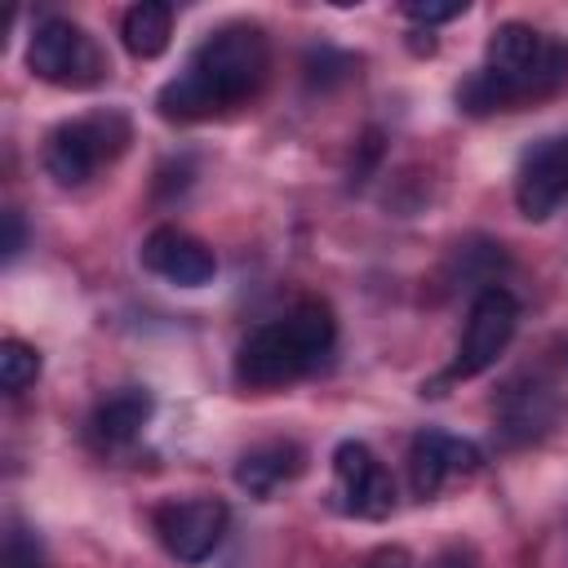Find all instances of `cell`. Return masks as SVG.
Returning <instances> with one entry per match:
<instances>
[{"label": "cell", "instance_id": "7", "mask_svg": "<svg viewBox=\"0 0 568 568\" xmlns=\"http://www.w3.org/2000/svg\"><path fill=\"white\" fill-rule=\"evenodd\" d=\"M226 501L217 497H186V501H164L155 510V532L164 541V550L178 559V564H204L222 532H226Z\"/></svg>", "mask_w": 568, "mask_h": 568}, {"label": "cell", "instance_id": "11", "mask_svg": "<svg viewBox=\"0 0 568 568\" xmlns=\"http://www.w3.org/2000/svg\"><path fill=\"white\" fill-rule=\"evenodd\" d=\"M142 266L178 288H200L217 275V257L204 240L178 231V226H155L146 240H142Z\"/></svg>", "mask_w": 568, "mask_h": 568}, {"label": "cell", "instance_id": "3", "mask_svg": "<svg viewBox=\"0 0 568 568\" xmlns=\"http://www.w3.org/2000/svg\"><path fill=\"white\" fill-rule=\"evenodd\" d=\"M337 342L333 311L324 302H302L284 320L253 328L235 351V382L248 390H275L315 373Z\"/></svg>", "mask_w": 568, "mask_h": 568}, {"label": "cell", "instance_id": "6", "mask_svg": "<svg viewBox=\"0 0 568 568\" xmlns=\"http://www.w3.org/2000/svg\"><path fill=\"white\" fill-rule=\"evenodd\" d=\"M515 328H519V302L497 284L479 288L466 311V328H462L448 377H479L484 368H493L497 355L510 346Z\"/></svg>", "mask_w": 568, "mask_h": 568}, {"label": "cell", "instance_id": "2", "mask_svg": "<svg viewBox=\"0 0 568 568\" xmlns=\"http://www.w3.org/2000/svg\"><path fill=\"white\" fill-rule=\"evenodd\" d=\"M568 84V44L528 22H501L484 44V67L457 84V106L470 115L510 111L519 102L550 98Z\"/></svg>", "mask_w": 568, "mask_h": 568}, {"label": "cell", "instance_id": "12", "mask_svg": "<svg viewBox=\"0 0 568 568\" xmlns=\"http://www.w3.org/2000/svg\"><path fill=\"white\" fill-rule=\"evenodd\" d=\"M293 475H302V448H297L293 439L253 444V448L235 462V484H240L248 497H266V493H275L280 484H288Z\"/></svg>", "mask_w": 568, "mask_h": 568}, {"label": "cell", "instance_id": "20", "mask_svg": "<svg viewBox=\"0 0 568 568\" xmlns=\"http://www.w3.org/2000/svg\"><path fill=\"white\" fill-rule=\"evenodd\" d=\"M430 568H470V555H462V550H444Z\"/></svg>", "mask_w": 568, "mask_h": 568}, {"label": "cell", "instance_id": "19", "mask_svg": "<svg viewBox=\"0 0 568 568\" xmlns=\"http://www.w3.org/2000/svg\"><path fill=\"white\" fill-rule=\"evenodd\" d=\"M22 240H27L22 213H18V209H4V257H18V253H22Z\"/></svg>", "mask_w": 568, "mask_h": 568}, {"label": "cell", "instance_id": "10", "mask_svg": "<svg viewBox=\"0 0 568 568\" xmlns=\"http://www.w3.org/2000/svg\"><path fill=\"white\" fill-rule=\"evenodd\" d=\"M479 466H484V453L470 439L448 435V430H422L408 444V484H413V493L422 501L435 497L448 479L475 475Z\"/></svg>", "mask_w": 568, "mask_h": 568}, {"label": "cell", "instance_id": "16", "mask_svg": "<svg viewBox=\"0 0 568 568\" xmlns=\"http://www.w3.org/2000/svg\"><path fill=\"white\" fill-rule=\"evenodd\" d=\"M4 568H44V550L27 528H9L4 537Z\"/></svg>", "mask_w": 568, "mask_h": 568}, {"label": "cell", "instance_id": "17", "mask_svg": "<svg viewBox=\"0 0 568 568\" xmlns=\"http://www.w3.org/2000/svg\"><path fill=\"white\" fill-rule=\"evenodd\" d=\"M404 13L413 18V22H448V18H457V13H466V4H430V0H408L404 4Z\"/></svg>", "mask_w": 568, "mask_h": 568}, {"label": "cell", "instance_id": "14", "mask_svg": "<svg viewBox=\"0 0 568 568\" xmlns=\"http://www.w3.org/2000/svg\"><path fill=\"white\" fill-rule=\"evenodd\" d=\"M173 36V9L164 0H138L120 18V40L133 58H160Z\"/></svg>", "mask_w": 568, "mask_h": 568}, {"label": "cell", "instance_id": "5", "mask_svg": "<svg viewBox=\"0 0 568 568\" xmlns=\"http://www.w3.org/2000/svg\"><path fill=\"white\" fill-rule=\"evenodd\" d=\"M27 67L36 80L58 84V89H89L106 75V58L93 44V36L58 13L36 22V31L27 40Z\"/></svg>", "mask_w": 568, "mask_h": 568}, {"label": "cell", "instance_id": "8", "mask_svg": "<svg viewBox=\"0 0 568 568\" xmlns=\"http://www.w3.org/2000/svg\"><path fill=\"white\" fill-rule=\"evenodd\" d=\"M333 479H337V497H342V506L351 515H359V519H386L395 510V479L373 457L368 444L342 439L333 448Z\"/></svg>", "mask_w": 568, "mask_h": 568}, {"label": "cell", "instance_id": "18", "mask_svg": "<svg viewBox=\"0 0 568 568\" xmlns=\"http://www.w3.org/2000/svg\"><path fill=\"white\" fill-rule=\"evenodd\" d=\"M364 568H413V555L404 546H382L364 559Z\"/></svg>", "mask_w": 568, "mask_h": 568}, {"label": "cell", "instance_id": "13", "mask_svg": "<svg viewBox=\"0 0 568 568\" xmlns=\"http://www.w3.org/2000/svg\"><path fill=\"white\" fill-rule=\"evenodd\" d=\"M146 417H151V395L142 386H120L93 408L89 426L98 444H129L146 426Z\"/></svg>", "mask_w": 568, "mask_h": 568}, {"label": "cell", "instance_id": "1", "mask_svg": "<svg viewBox=\"0 0 568 568\" xmlns=\"http://www.w3.org/2000/svg\"><path fill=\"white\" fill-rule=\"evenodd\" d=\"M271 67V49L262 27L253 22H226L186 58V67L155 93V106L164 120H204L226 106L248 102Z\"/></svg>", "mask_w": 568, "mask_h": 568}, {"label": "cell", "instance_id": "9", "mask_svg": "<svg viewBox=\"0 0 568 568\" xmlns=\"http://www.w3.org/2000/svg\"><path fill=\"white\" fill-rule=\"evenodd\" d=\"M568 200V133L541 138L515 173V204L528 222H546Z\"/></svg>", "mask_w": 568, "mask_h": 568}, {"label": "cell", "instance_id": "15", "mask_svg": "<svg viewBox=\"0 0 568 568\" xmlns=\"http://www.w3.org/2000/svg\"><path fill=\"white\" fill-rule=\"evenodd\" d=\"M36 377H40V351L27 346L22 337H4V342H0V386H4L9 395H18V390H27Z\"/></svg>", "mask_w": 568, "mask_h": 568}, {"label": "cell", "instance_id": "4", "mask_svg": "<svg viewBox=\"0 0 568 568\" xmlns=\"http://www.w3.org/2000/svg\"><path fill=\"white\" fill-rule=\"evenodd\" d=\"M129 138H133V129L120 111H93V115L67 120L44 138V169L53 182L80 186L102 164H111L129 146Z\"/></svg>", "mask_w": 568, "mask_h": 568}]
</instances>
